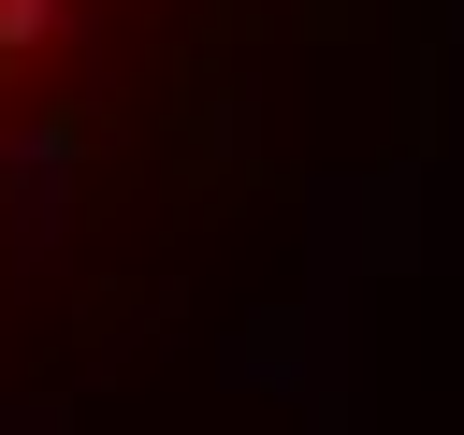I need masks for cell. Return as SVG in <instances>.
<instances>
[{
	"instance_id": "1",
	"label": "cell",
	"mask_w": 464,
	"mask_h": 435,
	"mask_svg": "<svg viewBox=\"0 0 464 435\" xmlns=\"http://www.w3.org/2000/svg\"><path fill=\"white\" fill-rule=\"evenodd\" d=\"M44 14H58V0H0V58H14V44H44Z\"/></svg>"
}]
</instances>
